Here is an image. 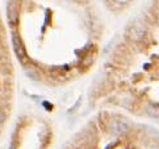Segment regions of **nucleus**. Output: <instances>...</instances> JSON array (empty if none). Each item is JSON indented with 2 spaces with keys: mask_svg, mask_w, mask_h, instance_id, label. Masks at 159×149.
<instances>
[{
  "mask_svg": "<svg viewBox=\"0 0 159 149\" xmlns=\"http://www.w3.org/2000/svg\"><path fill=\"white\" fill-rule=\"evenodd\" d=\"M126 130H128V125L123 121H116L112 123V131L114 134H119V133H125Z\"/></svg>",
  "mask_w": 159,
  "mask_h": 149,
  "instance_id": "nucleus-1",
  "label": "nucleus"
},
{
  "mask_svg": "<svg viewBox=\"0 0 159 149\" xmlns=\"http://www.w3.org/2000/svg\"><path fill=\"white\" fill-rule=\"evenodd\" d=\"M8 13H9V18H11V21L14 22L16 21V8L13 7V4H11V7L8 8Z\"/></svg>",
  "mask_w": 159,
  "mask_h": 149,
  "instance_id": "nucleus-2",
  "label": "nucleus"
},
{
  "mask_svg": "<svg viewBox=\"0 0 159 149\" xmlns=\"http://www.w3.org/2000/svg\"><path fill=\"white\" fill-rule=\"evenodd\" d=\"M148 113L150 114L152 117L159 118V109H157V108H149V109H148Z\"/></svg>",
  "mask_w": 159,
  "mask_h": 149,
  "instance_id": "nucleus-3",
  "label": "nucleus"
},
{
  "mask_svg": "<svg viewBox=\"0 0 159 149\" xmlns=\"http://www.w3.org/2000/svg\"><path fill=\"white\" fill-rule=\"evenodd\" d=\"M4 120H5V116H4L3 111H0V123H2V122H3Z\"/></svg>",
  "mask_w": 159,
  "mask_h": 149,
  "instance_id": "nucleus-4",
  "label": "nucleus"
}]
</instances>
